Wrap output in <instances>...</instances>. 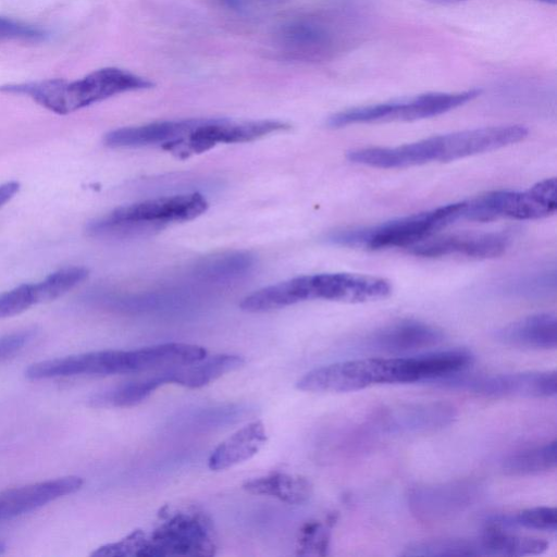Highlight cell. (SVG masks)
<instances>
[{
    "mask_svg": "<svg viewBox=\"0 0 557 557\" xmlns=\"http://www.w3.org/2000/svg\"><path fill=\"white\" fill-rule=\"evenodd\" d=\"M163 385H166L164 373L158 370L148 376L95 394L89 403L94 407H133L146 400Z\"/></svg>",
    "mask_w": 557,
    "mask_h": 557,
    "instance_id": "25",
    "label": "cell"
},
{
    "mask_svg": "<svg viewBox=\"0 0 557 557\" xmlns=\"http://www.w3.org/2000/svg\"><path fill=\"white\" fill-rule=\"evenodd\" d=\"M147 544V534L141 530L133 531L126 539L103 546L92 555L97 556H141Z\"/></svg>",
    "mask_w": 557,
    "mask_h": 557,
    "instance_id": "33",
    "label": "cell"
},
{
    "mask_svg": "<svg viewBox=\"0 0 557 557\" xmlns=\"http://www.w3.org/2000/svg\"><path fill=\"white\" fill-rule=\"evenodd\" d=\"M200 119L182 121H162L140 126L122 127L109 132L104 143L109 147H141L165 145L186 137L199 123Z\"/></svg>",
    "mask_w": 557,
    "mask_h": 557,
    "instance_id": "20",
    "label": "cell"
},
{
    "mask_svg": "<svg viewBox=\"0 0 557 557\" xmlns=\"http://www.w3.org/2000/svg\"><path fill=\"white\" fill-rule=\"evenodd\" d=\"M556 465L557 442L554 440L509 455L504 459L502 468L508 474L527 475L554 470Z\"/></svg>",
    "mask_w": 557,
    "mask_h": 557,
    "instance_id": "26",
    "label": "cell"
},
{
    "mask_svg": "<svg viewBox=\"0 0 557 557\" xmlns=\"http://www.w3.org/2000/svg\"><path fill=\"white\" fill-rule=\"evenodd\" d=\"M465 207L463 200L373 226L341 228L330 232L325 240L337 246L369 250L409 248L432 236L436 231L462 219Z\"/></svg>",
    "mask_w": 557,
    "mask_h": 557,
    "instance_id": "3",
    "label": "cell"
},
{
    "mask_svg": "<svg viewBox=\"0 0 557 557\" xmlns=\"http://www.w3.org/2000/svg\"><path fill=\"white\" fill-rule=\"evenodd\" d=\"M253 264L255 257L247 251L223 252L201 260L195 273L205 280H232L245 275Z\"/></svg>",
    "mask_w": 557,
    "mask_h": 557,
    "instance_id": "27",
    "label": "cell"
},
{
    "mask_svg": "<svg viewBox=\"0 0 557 557\" xmlns=\"http://www.w3.org/2000/svg\"><path fill=\"white\" fill-rule=\"evenodd\" d=\"M522 125H499L453 132L397 147H370L351 150L347 159L379 169H397L430 162H449L493 151L524 139Z\"/></svg>",
    "mask_w": 557,
    "mask_h": 557,
    "instance_id": "1",
    "label": "cell"
},
{
    "mask_svg": "<svg viewBox=\"0 0 557 557\" xmlns=\"http://www.w3.org/2000/svg\"><path fill=\"white\" fill-rule=\"evenodd\" d=\"M480 556H530L543 554L548 543L544 539L521 536L490 524L475 537Z\"/></svg>",
    "mask_w": 557,
    "mask_h": 557,
    "instance_id": "23",
    "label": "cell"
},
{
    "mask_svg": "<svg viewBox=\"0 0 557 557\" xmlns=\"http://www.w3.org/2000/svg\"><path fill=\"white\" fill-rule=\"evenodd\" d=\"M443 338V333L428 323L401 320L374 331L364 339L363 345L369 350L399 354L436 346Z\"/></svg>",
    "mask_w": 557,
    "mask_h": 557,
    "instance_id": "18",
    "label": "cell"
},
{
    "mask_svg": "<svg viewBox=\"0 0 557 557\" xmlns=\"http://www.w3.org/2000/svg\"><path fill=\"white\" fill-rule=\"evenodd\" d=\"M508 245V235L500 232H463L430 236L409 247V250L412 255L424 258L461 256L488 259L503 255Z\"/></svg>",
    "mask_w": 557,
    "mask_h": 557,
    "instance_id": "14",
    "label": "cell"
},
{
    "mask_svg": "<svg viewBox=\"0 0 557 557\" xmlns=\"http://www.w3.org/2000/svg\"><path fill=\"white\" fill-rule=\"evenodd\" d=\"M243 488L250 494L273 497L288 505L305 504L312 494V485L307 478L285 472H272L247 480Z\"/></svg>",
    "mask_w": 557,
    "mask_h": 557,
    "instance_id": "22",
    "label": "cell"
},
{
    "mask_svg": "<svg viewBox=\"0 0 557 557\" xmlns=\"http://www.w3.org/2000/svg\"><path fill=\"white\" fill-rule=\"evenodd\" d=\"M330 535L320 521H308L300 529L297 539L298 555H326Z\"/></svg>",
    "mask_w": 557,
    "mask_h": 557,
    "instance_id": "31",
    "label": "cell"
},
{
    "mask_svg": "<svg viewBox=\"0 0 557 557\" xmlns=\"http://www.w3.org/2000/svg\"><path fill=\"white\" fill-rule=\"evenodd\" d=\"M287 128L288 124L276 120L234 122L227 119H201L182 140L181 150L188 157L205 152L220 143L252 141Z\"/></svg>",
    "mask_w": 557,
    "mask_h": 557,
    "instance_id": "12",
    "label": "cell"
},
{
    "mask_svg": "<svg viewBox=\"0 0 557 557\" xmlns=\"http://www.w3.org/2000/svg\"><path fill=\"white\" fill-rule=\"evenodd\" d=\"M36 336L35 329H24L0 336V362L18 352Z\"/></svg>",
    "mask_w": 557,
    "mask_h": 557,
    "instance_id": "34",
    "label": "cell"
},
{
    "mask_svg": "<svg viewBox=\"0 0 557 557\" xmlns=\"http://www.w3.org/2000/svg\"><path fill=\"white\" fill-rule=\"evenodd\" d=\"M400 555L426 557L480 556L475 537H450L414 542L406 546Z\"/></svg>",
    "mask_w": 557,
    "mask_h": 557,
    "instance_id": "28",
    "label": "cell"
},
{
    "mask_svg": "<svg viewBox=\"0 0 557 557\" xmlns=\"http://www.w3.org/2000/svg\"><path fill=\"white\" fill-rule=\"evenodd\" d=\"M225 4H227L230 8L233 9H239L240 8V1L239 0H222Z\"/></svg>",
    "mask_w": 557,
    "mask_h": 557,
    "instance_id": "37",
    "label": "cell"
},
{
    "mask_svg": "<svg viewBox=\"0 0 557 557\" xmlns=\"http://www.w3.org/2000/svg\"><path fill=\"white\" fill-rule=\"evenodd\" d=\"M216 543L211 521L197 510L168 515L150 535L141 556H211Z\"/></svg>",
    "mask_w": 557,
    "mask_h": 557,
    "instance_id": "8",
    "label": "cell"
},
{
    "mask_svg": "<svg viewBox=\"0 0 557 557\" xmlns=\"http://www.w3.org/2000/svg\"><path fill=\"white\" fill-rule=\"evenodd\" d=\"M20 184L15 181L5 182L0 185V208L11 200L18 191Z\"/></svg>",
    "mask_w": 557,
    "mask_h": 557,
    "instance_id": "35",
    "label": "cell"
},
{
    "mask_svg": "<svg viewBox=\"0 0 557 557\" xmlns=\"http://www.w3.org/2000/svg\"><path fill=\"white\" fill-rule=\"evenodd\" d=\"M430 3H434V4H443V5H446V4H453V3H457V2H461V1H465V0H425ZM536 1H541V2H544V3H548V4H555L556 3V0H536Z\"/></svg>",
    "mask_w": 557,
    "mask_h": 557,
    "instance_id": "36",
    "label": "cell"
},
{
    "mask_svg": "<svg viewBox=\"0 0 557 557\" xmlns=\"http://www.w3.org/2000/svg\"><path fill=\"white\" fill-rule=\"evenodd\" d=\"M478 487L470 481L417 486L408 494V505L419 519L437 521L469 507L479 495Z\"/></svg>",
    "mask_w": 557,
    "mask_h": 557,
    "instance_id": "15",
    "label": "cell"
},
{
    "mask_svg": "<svg viewBox=\"0 0 557 557\" xmlns=\"http://www.w3.org/2000/svg\"><path fill=\"white\" fill-rule=\"evenodd\" d=\"M5 549V545L3 542H0V554L3 553Z\"/></svg>",
    "mask_w": 557,
    "mask_h": 557,
    "instance_id": "38",
    "label": "cell"
},
{
    "mask_svg": "<svg viewBox=\"0 0 557 557\" xmlns=\"http://www.w3.org/2000/svg\"><path fill=\"white\" fill-rule=\"evenodd\" d=\"M479 89L428 92L412 98L349 108L329 116L326 124L338 128L352 124L404 122L428 119L458 108L480 95Z\"/></svg>",
    "mask_w": 557,
    "mask_h": 557,
    "instance_id": "6",
    "label": "cell"
},
{
    "mask_svg": "<svg viewBox=\"0 0 557 557\" xmlns=\"http://www.w3.org/2000/svg\"><path fill=\"white\" fill-rule=\"evenodd\" d=\"M48 36L49 33L39 26L0 16V40L39 42Z\"/></svg>",
    "mask_w": 557,
    "mask_h": 557,
    "instance_id": "32",
    "label": "cell"
},
{
    "mask_svg": "<svg viewBox=\"0 0 557 557\" xmlns=\"http://www.w3.org/2000/svg\"><path fill=\"white\" fill-rule=\"evenodd\" d=\"M498 342L521 348L555 349L557 346V319L555 313L544 312L511 322L495 333Z\"/></svg>",
    "mask_w": 557,
    "mask_h": 557,
    "instance_id": "19",
    "label": "cell"
},
{
    "mask_svg": "<svg viewBox=\"0 0 557 557\" xmlns=\"http://www.w3.org/2000/svg\"><path fill=\"white\" fill-rule=\"evenodd\" d=\"M88 276L84 267H66L36 283L22 284L0 294V319L18 314L34 305L53 300Z\"/></svg>",
    "mask_w": 557,
    "mask_h": 557,
    "instance_id": "16",
    "label": "cell"
},
{
    "mask_svg": "<svg viewBox=\"0 0 557 557\" xmlns=\"http://www.w3.org/2000/svg\"><path fill=\"white\" fill-rule=\"evenodd\" d=\"M152 86L151 81L126 70L103 67L73 82L46 79L7 85L0 90L27 96L41 107L63 115L119 94L148 89Z\"/></svg>",
    "mask_w": 557,
    "mask_h": 557,
    "instance_id": "2",
    "label": "cell"
},
{
    "mask_svg": "<svg viewBox=\"0 0 557 557\" xmlns=\"http://www.w3.org/2000/svg\"><path fill=\"white\" fill-rule=\"evenodd\" d=\"M410 357L363 358L322 366L302 375L296 387L311 393H346L380 384L414 383Z\"/></svg>",
    "mask_w": 557,
    "mask_h": 557,
    "instance_id": "5",
    "label": "cell"
},
{
    "mask_svg": "<svg viewBox=\"0 0 557 557\" xmlns=\"http://www.w3.org/2000/svg\"><path fill=\"white\" fill-rule=\"evenodd\" d=\"M208 208L206 198L198 193L166 196L114 209L109 214L90 221L89 236L123 238L157 231L171 222H184L202 214Z\"/></svg>",
    "mask_w": 557,
    "mask_h": 557,
    "instance_id": "4",
    "label": "cell"
},
{
    "mask_svg": "<svg viewBox=\"0 0 557 557\" xmlns=\"http://www.w3.org/2000/svg\"><path fill=\"white\" fill-rule=\"evenodd\" d=\"M557 209V182L545 178L525 190H494L466 200L463 219L488 222L500 218L537 220Z\"/></svg>",
    "mask_w": 557,
    "mask_h": 557,
    "instance_id": "7",
    "label": "cell"
},
{
    "mask_svg": "<svg viewBox=\"0 0 557 557\" xmlns=\"http://www.w3.org/2000/svg\"><path fill=\"white\" fill-rule=\"evenodd\" d=\"M83 478L69 475L41 481L0 493V522L36 510L82 488Z\"/></svg>",
    "mask_w": 557,
    "mask_h": 557,
    "instance_id": "17",
    "label": "cell"
},
{
    "mask_svg": "<svg viewBox=\"0 0 557 557\" xmlns=\"http://www.w3.org/2000/svg\"><path fill=\"white\" fill-rule=\"evenodd\" d=\"M301 278L306 300L367 302L383 299L392 290L385 278L364 274L319 273L301 275Z\"/></svg>",
    "mask_w": 557,
    "mask_h": 557,
    "instance_id": "11",
    "label": "cell"
},
{
    "mask_svg": "<svg viewBox=\"0 0 557 557\" xmlns=\"http://www.w3.org/2000/svg\"><path fill=\"white\" fill-rule=\"evenodd\" d=\"M262 1H282V0H262Z\"/></svg>",
    "mask_w": 557,
    "mask_h": 557,
    "instance_id": "39",
    "label": "cell"
},
{
    "mask_svg": "<svg viewBox=\"0 0 557 557\" xmlns=\"http://www.w3.org/2000/svg\"><path fill=\"white\" fill-rule=\"evenodd\" d=\"M245 364V359L238 355L220 354L181 367H174L173 384L188 388L202 387L216 379L238 370Z\"/></svg>",
    "mask_w": 557,
    "mask_h": 557,
    "instance_id": "24",
    "label": "cell"
},
{
    "mask_svg": "<svg viewBox=\"0 0 557 557\" xmlns=\"http://www.w3.org/2000/svg\"><path fill=\"white\" fill-rule=\"evenodd\" d=\"M505 292L527 299L549 297L556 292V272L541 270L522 274L508 282Z\"/></svg>",
    "mask_w": 557,
    "mask_h": 557,
    "instance_id": "30",
    "label": "cell"
},
{
    "mask_svg": "<svg viewBox=\"0 0 557 557\" xmlns=\"http://www.w3.org/2000/svg\"><path fill=\"white\" fill-rule=\"evenodd\" d=\"M343 23V22H342ZM337 17L307 15L288 21L277 34L283 50L298 60L317 61L336 52L346 34Z\"/></svg>",
    "mask_w": 557,
    "mask_h": 557,
    "instance_id": "10",
    "label": "cell"
},
{
    "mask_svg": "<svg viewBox=\"0 0 557 557\" xmlns=\"http://www.w3.org/2000/svg\"><path fill=\"white\" fill-rule=\"evenodd\" d=\"M430 383L488 397L544 398L553 397L557 393L556 371H525L494 375H462L460 372Z\"/></svg>",
    "mask_w": 557,
    "mask_h": 557,
    "instance_id": "9",
    "label": "cell"
},
{
    "mask_svg": "<svg viewBox=\"0 0 557 557\" xmlns=\"http://www.w3.org/2000/svg\"><path fill=\"white\" fill-rule=\"evenodd\" d=\"M267 438L265 426L261 421L248 423L212 450L208 459L209 469L222 471L252 458L265 445Z\"/></svg>",
    "mask_w": 557,
    "mask_h": 557,
    "instance_id": "21",
    "label": "cell"
},
{
    "mask_svg": "<svg viewBox=\"0 0 557 557\" xmlns=\"http://www.w3.org/2000/svg\"><path fill=\"white\" fill-rule=\"evenodd\" d=\"M490 524L500 528L522 527L525 529L556 532L557 511L554 507L539 506L523 509L509 516L494 517Z\"/></svg>",
    "mask_w": 557,
    "mask_h": 557,
    "instance_id": "29",
    "label": "cell"
},
{
    "mask_svg": "<svg viewBox=\"0 0 557 557\" xmlns=\"http://www.w3.org/2000/svg\"><path fill=\"white\" fill-rule=\"evenodd\" d=\"M456 409L443 401H420L395 405L379 411L374 425L387 434H416L430 432L450 424Z\"/></svg>",
    "mask_w": 557,
    "mask_h": 557,
    "instance_id": "13",
    "label": "cell"
}]
</instances>
